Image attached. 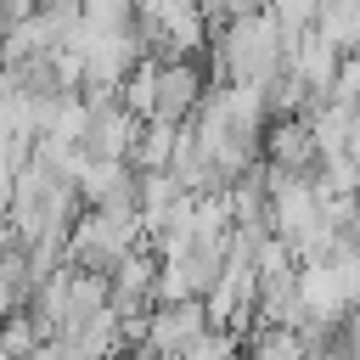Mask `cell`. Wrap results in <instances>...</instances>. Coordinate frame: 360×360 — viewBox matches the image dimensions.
Masks as SVG:
<instances>
[{"instance_id": "cell-10", "label": "cell", "mask_w": 360, "mask_h": 360, "mask_svg": "<svg viewBox=\"0 0 360 360\" xmlns=\"http://www.w3.org/2000/svg\"><path fill=\"white\" fill-rule=\"evenodd\" d=\"M45 135L51 141H68V146H84L90 141V107H84V96H56Z\"/></svg>"}, {"instance_id": "cell-6", "label": "cell", "mask_w": 360, "mask_h": 360, "mask_svg": "<svg viewBox=\"0 0 360 360\" xmlns=\"http://www.w3.org/2000/svg\"><path fill=\"white\" fill-rule=\"evenodd\" d=\"M180 135H186V124H163V118L141 124V141L129 152V169L135 174H169L174 169V152H180Z\"/></svg>"}, {"instance_id": "cell-8", "label": "cell", "mask_w": 360, "mask_h": 360, "mask_svg": "<svg viewBox=\"0 0 360 360\" xmlns=\"http://www.w3.org/2000/svg\"><path fill=\"white\" fill-rule=\"evenodd\" d=\"M248 349H253V360H309L315 354L309 332H298V326H253Z\"/></svg>"}, {"instance_id": "cell-15", "label": "cell", "mask_w": 360, "mask_h": 360, "mask_svg": "<svg viewBox=\"0 0 360 360\" xmlns=\"http://www.w3.org/2000/svg\"><path fill=\"white\" fill-rule=\"evenodd\" d=\"M0 360H11V354H6V349H0Z\"/></svg>"}, {"instance_id": "cell-14", "label": "cell", "mask_w": 360, "mask_h": 360, "mask_svg": "<svg viewBox=\"0 0 360 360\" xmlns=\"http://www.w3.org/2000/svg\"><path fill=\"white\" fill-rule=\"evenodd\" d=\"M349 158H360V107H354V118H349V146H343Z\"/></svg>"}, {"instance_id": "cell-2", "label": "cell", "mask_w": 360, "mask_h": 360, "mask_svg": "<svg viewBox=\"0 0 360 360\" xmlns=\"http://www.w3.org/2000/svg\"><path fill=\"white\" fill-rule=\"evenodd\" d=\"M264 169H281V174H298V180L321 174V152H315L309 118H270V129H264Z\"/></svg>"}, {"instance_id": "cell-11", "label": "cell", "mask_w": 360, "mask_h": 360, "mask_svg": "<svg viewBox=\"0 0 360 360\" xmlns=\"http://www.w3.org/2000/svg\"><path fill=\"white\" fill-rule=\"evenodd\" d=\"M118 101L141 118V124H152L158 118V56H146L129 79H124V90H118Z\"/></svg>"}, {"instance_id": "cell-4", "label": "cell", "mask_w": 360, "mask_h": 360, "mask_svg": "<svg viewBox=\"0 0 360 360\" xmlns=\"http://www.w3.org/2000/svg\"><path fill=\"white\" fill-rule=\"evenodd\" d=\"M135 141H141V118L124 107V101H112V107H90V158H118V163H129V152H135Z\"/></svg>"}, {"instance_id": "cell-1", "label": "cell", "mask_w": 360, "mask_h": 360, "mask_svg": "<svg viewBox=\"0 0 360 360\" xmlns=\"http://www.w3.org/2000/svg\"><path fill=\"white\" fill-rule=\"evenodd\" d=\"M208 84L214 79H208L202 62H158V118L163 124H191Z\"/></svg>"}, {"instance_id": "cell-13", "label": "cell", "mask_w": 360, "mask_h": 360, "mask_svg": "<svg viewBox=\"0 0 360 360\" xmlns=\"http://www.w3.org/2000/svg\"><path fill=\"white\" fill-rule=\"evenodd\" d=\"M332 101H343V107H360V56H343V68H338V84H332Z\"/></svg>"}, {"instance_id": "cell-9", "label": "cell", "mask_w": 360, "mask_h": 360, "mask_svg": "<svg viewBox=\"0 0 360 360\" xmlns=\"http://www.w3.org/2000/svg\"><path fill=\"white\" fill-rule=\"evenodd\" d=\"M39 343H51V332H45V321H39L34 309H11V315L0 321V349H6L11 360H28Z\"/></svg>"}, {"instance_id": "cell-12", "label": "cell", "mask_w": 360, "mask_h": 360, "mask_svg": "<svg viewBox=\"0 0 360 360\" xmlns=\"http://www.w3.org/2000/svg\"><path fill=\"white\" fill-rule=\"evenodd\" d=\"M236 349H242V338H236V332H214V326H208V332H202L180 360H231Z\"/></svg>"}, {"instance_id": "cell-7", "label": "cell", "mask_w": 360, "mask_h": 360, "mask_svg": "<svg viewBox=\"0 0 360 360\" xmlns=\"http://www.w3.org/2000/svg\"><path fill=\"white\" fill-rule=\"evenodd\" d=\"M315 34H321L338 56H360V0H321Z\"/></svg>"}, {"instance_id": "cell-3", "label": "cell", "mask_w": 360, "mask_h": 360, "mask_svg": "<svg viewBox=\"0 0 360 360\" xmlns=\"http://www.w3.org/2000/svg\"><path fill=\"white\" fill-rule=\"evenodd\" d=\"M202 332H208V309H202V298H191V304H152V332H146V349H158V354L180 360V354H186Z\"/></svg>"}, {"instance_id": "cell-5", "label": "cell", "mask_w": 360, "mask_h": 360, "mask_svg": "<svg viewBox=\"0 0 360 360\" xmlns=\"http://www.w3.org/2000/svg\"><path fill=\"white\" fill-rule=\"evenodd\" d=\"M79 202L84 208H124L135 202V169L118 158H90L79 174Z\"/></svg>"}, {"instance_id": "cell-16", "label": "cell", "mask_w": 360, "mask_h": 360, "mask_svg": "<svg viewBox=\"0 0 360 360\" xmlns=\"http://www.w3.org/2000/svg\"><path fill=\"white\" fill-rule=\"evenodd\" d=\"M264 6H270V0H264Z\"/></svg>"}]
</instances>
